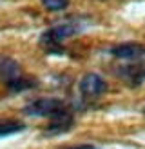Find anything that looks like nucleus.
<instances>
[{"label": "nucleus", "mask_w": 145, "mask_h": 149, "mask_svg": "<svg viewBox=\"0 0 145 149\" xmlns=\"http://www.w3.org/2000/svg\"><path fill=\"white\" fill-rule=\"evenodd\" d=\"M67 149H98V147L93 146V144H80V146H72V147H67Z\"/></svg>", "instance_id": "nucleus-11"}, {"label": "nucleus", "mask_w": 145, "mask_h": 149, "mask_svg": "<svg viewBox=\"0 0 145 149\" xmlns=\"http://www.w3.org/2000/svg\"><path fill=\"white\" fill-rule=\"evenodd\" d=\"M109 53L116 58H122V60H138L145 55V46L140 42H123L111 47Z\"/></svg>", "instance_id": "nucleus-4"}, {"label": "nucleus", "mask_w": 145, "mask_h": 149, "mask_svg": "<svg viewBox=\"0 0 145 149\" xmlns=\"http://www.w3.org/2000/svg\"><path fill=\"white\" fill-rule=\"evenodd\" d=\"M78 24L75 22H64V24H58V26H53L49 27L47 31H44L42 36H40V44L42 46H46L49 49H55V47H60L64 40L71 38L72 35H76L80 31Z\"/></svg>", "instance_id": "nucleus-2"}, {"label": "nucleus", "mask_w": 145, "mask_h": 149, "mask_svg": "<svg viewBox=\"0 0 145 149\" xmlns=\"http://www.w3.org/2000/svg\"><path fill=\"white\" fill-rule=\"evenodd\" d=\"M24 129H26V125L18 120H2L0 122V138L17 135V133L24 131Z\"/></svg>", "instance_id": "nucleus-7"}, {"label": "nucleus", "mask_w": 145, "mask_h": 149, "mask_svg": "<svg viewBox=\"0 0 145 149\" xmlns=\"http://www.w3.org/2000/svg\"><path fill=\"white\" fill-rule=\"evenodd\" d=\"M123 74L129 78V80H133V82H142V78H143V74H145V71L143 69H138V68H127L125 71H123Z\"/></svg>", "instance_id": "nucleus-10"}, {"label": "nucleus", "mask_w": 145, "mask_h": 149, "mask_svg": "<svg viewBox=\"0 0 145 149\" xmlns=\"http://www.w3.org/2000/svg\"><path fill=\"white\" fill-rule=\"evenodd\" d=\"M64 100L60 98H36L33 102H29L24 107V113L27 116H38V118H55L56 115H60L62 111H65Z\"/></svg>", "instance_id": "nucleus-1"}, {"label": "nucleus", "mask_w": 145, "mask_h": 149, "mask_svg": "<svg viewBox=\"0 0 145 149\" xmlns=\"http://www.w3.org/2000/svg\"><path fill=\"white\" fill-rule=\"evenodd\" d=\"M22 78V68L14 58L7 55H0V80L6 86H9L11 82Z\"/></svg>", "instance_id": "nucleus-5"}, {"label": "nucleus", "mask_w": 145, "mask_h": 149, "mask_svg": "<svg viewBox=\"0 0 145 149\" xmlns=\"http://www.w3.org/2000/svg\"><path fill=\"white\" fill-rule=\"evenodd\" d=\"M143 115H145V107H143Z\"/></svg>", "instance_id": "nucleus-12"}, {"label": "nucleus", "mask_w": 145, "mask_h": 149, "mask_svg": "<svg viewBox=\"0 0 145 149\" xmlns=\"http://www.w3.org/2000/svg\"><path fill=\"white\" fill-rule=\"evenodd\" d=\"M36 84L33 80H29V78H26V77H22V78H18V80H14V82H11L9 87L11 91H14V93H20V91H26V89H31V87H35Z\"/></svg>", "instance_id": "nucleus-8"}, {"label": "nucleus", "mask_w": 145, "mask_h": 149, "mask_svg": "<svg viewBox=\"0 0 145 149\" xmlns=\"http://www.w3.org/2000/svg\"><path fill=\"white\" fill-rule=\"evenodd\" d=\"M42 4L49 11H64L69 6V0H42Z\"/></svg>", "instance_id": "nucleus-9"}, {"label": "nucleus", "mask_w": 145, "mask_h": 149, "mask_svg": "<svg viewBox=\"0 0 145 149\" xmlns=\"http://www.w3.org/2000/svg\"><path fill=\"white\" fill-rule=\"evenodd\" d=\"M107 91V82L96 73H87L80 80V93L85 98H98Z\"/></svg>", "instance_id": "nucleus-3"}, {"label": "nucleus", "mask_w": 145, "mask_h": 149, "mask_svg": "<svg viewBox=\"0 0 145 149\" xmlns=\"http://www.w3.org/2000/svg\"><path fill=\"white\" fill-rule=\"evenodd\" d=\"M72 122H75V118H72L71 111L65 109L62 111L60 115H56L55 118H51V124L47 125V135H58V133H64L72 127Z\"/></svg>", "instance_id": "nucleus-6"}]
</instances>
